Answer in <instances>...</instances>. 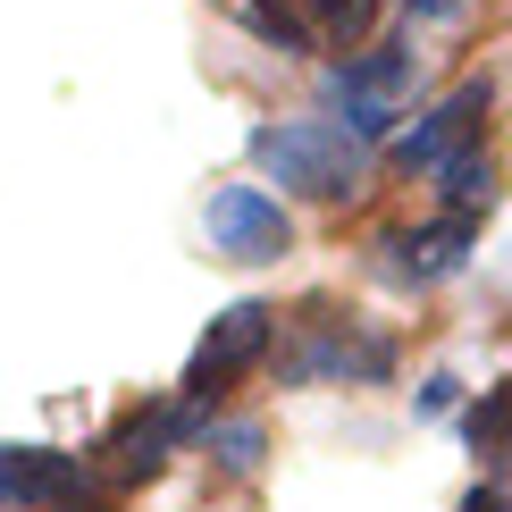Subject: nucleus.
<instances>
[{
	"label": "nucleus",
	"instance_id": "f257e3e1",
	"mask_svg": "<svg viewBox=\"0 0 512 512\" xmlns=\"http://www.w3.org/2000/svg\"><path fill=\"white\" fill-rule=\"evenodd\" d=\"M252 160L303 202H353L370 185V143L345 135L336 118H269L252 126Z\"/></svg>",
	"mask_w": 512,
	"mask_h": 512
},
{
	"label": "nucleus",
	"instance_id": "f03ea898",
	"mask_svg": "<svg viewBox=\"0 0 512 512\" xmlns=\"http://www.w3.org/2000/svg\"><path fill=\"white\" fill-rule=\"evenodd\" d=\"M412 84H420V59H412V42H378V51H353V59H336L328 68V101L345 118V135L361 143H378L387 126L403 118V101H412Z\"/></svg>",
	"mask_w": 512,
	"mask_h": 512
},
{
	"label": "nucleus",
	"instance_id": "7ed1b4c3",
	"mask_svg": "<svg viewBox=\"0 0 512 512\" xmlns=\"http://www.w3.org/2000/svg\"><path fill=\"white\" fill-rule=\"evenodd\" d=\"M395 370V345L370 328H353L345 311H303V345L277 361V378L286 387H353V378H387Z\"/></svg>",
	"mask_w": 512,
	"mask_h": 512
},
{
	"label": "nucleus",
	"instance_id": "20e7f679",
	"mask_svg": "<svg viewBox=\"0 0 512 512\" xmlns=\"http://www.w3.org/2000/svg\"><path fill=\"white\" fill-rule=\"evenodd\" d=\"M110 487L93 479L84 454L59 445H0V512H101Z\"/></svg>",
	"mask_w": 512,
	"mask_h": 512
},
{
	"label": "nucleus",
	"instance_id": "39448f33",
	"mask_svg": "<svg viewBox=\"0 0 512 512\" xmlns=\"http://www.w3.org/2000/svg\"><path fill=\"white\" fill-rule=\"evenodd\" d=\"M269 345H277V311H269V303H227V311L202 328L194 361H185V403H194V412H210V403L236 387V378H244Z\"/></svg>",
	"mask_w": 512,
	"mask_h": 512
},
{
	"label": "nucleus",
	"instance_id": "423d86ee",
	"mask_svg": "<svg viewBox=\"0 0 512 512\" xmlns=\"http://www.w3.org/2000/svg\"><path fill=\"white\" fill-rule=\"evenodd\" d=\"M210 429V412H194V403H143V412H126L118 420V437L101 445V487H135V479H152L177 445H194Z\"/></svg>",
	"mask_w": 512,
	"mask_h": 512
},
{
	"label": "nucleus",
	"instance_id": "0eeeda50",
	"mask_svg": "<svg viewBox=\"0 0 512 512\" xmlns=\"http://www.w3.org/2000/svg\"><path fill=\"white\" fill-rule=\"evenodd\" d=\"M202 236H210L219 261H277L294 244V219H286V202L269 185H219L202 202Z\"/></svg>",
	"mask_w": 512,
	"mask_h": 512
},
{
	"label": "nucleus",
	"instance_id": "6e6552de",
	"mask_svg": "<svg viewBox=\"0 0 512 512\" xmlns=\"http://www.w3.org/2000/svg\"><path fill=\"white\" fill-rule=\"evenodd\" d=\"M487 101H496V84L471 76L454 84V93L437 101L429 118L412 126V135H395V168H445L454 152H479V126H487Z\"/></svg>",
	"mask_w": 512,
	"mask_h": 512
},
{
	"label": "nucleus",
	"instance_id": "1a4fd4ad",
	"mask_svg": "<svg viewBox=\"0 0 512 512\" xmlns=\"http://www.w3.org/2000/svg\"><path fill=\"white\" fill-rule=\"evenodd\" d=\"M471 244H479L471 219H429V227H412V236H387V269L403 286H437V277H454L471 261Z\"/></svg>",
	"mask_w": 512,
	"mask_h": 512
},
{
	"label": "nucleus",
	"instance_id": "9d476101",
	"mask_svg": "<svg viewBox=\"0 0 512 512\" xmlns=\"http://www.w3.org/2000/svg\"><path fill=\"white\" fill-rule=\"evenodd\" d=\"M437 202H445V219H471V210H487V202H496V160H487V152H454V160H445L437 168Z\"/></svg>",
	"mask_w": 512,
	"mask_h": 512
},
{
	"label": "nucleus",
	"instance_id": "9b49d317",
	"mask_svg": "<svg viewBox=\"0 0 512 512\" xmlns=\"http://www.w3.org/2000/svg\"><path fill=\"white\" fill-rule=\"evenodd\" d=\"M294 17H303L311 42H361L378 17V0H294Z\"/></svg>",
	"mask_w": 512,
	"mask_h": 512
},
{
	"label": "nucleus",
	"instance_id": "f8f14e48",
	"mask_svg": "<svg viewBox=\"0 0 512 512\" xmlns=\"http://www.w3.org/2000/svg\"><path fill=\"white\" fill-rule=\"evenodd\" d=\"M462 437H471V454H487V462L512 445V378H496V387L462 412Z\"/></svg>",
	"mask_w": 512,
	"mask_h": 512
},
{
	"label": "nucleus",
	"instance_id": "ddd939ff",
	"mask_svg": "<svg viewBox=\"0 0 512 512\" xmlns=\"http://www.w3.org/2000/svg\"><path fill=\"white\" fill-rule=\"evenodd\" d=\"M219 9H236L244 26L261 34V42H277L286 59H303V51H311V34H303V17H294V0H219Z\"/></svg>",
	"mask_w": 512,
	"mask_h": 512
},
{
	"label": "nucleus",
	"instance_id": "4468645a",
	"mask_svg": "<svg viewBox=\"0 0 512 512\" xmlns=\"http://www.w3.org/2000/svg\"><path fill=\"white\" fill-rule=\"evenodd\" d=\"M202 445L227 462V471H252V462H261V429H244V420H236V429H219V420H210V429H202Z\"/></svg>",
	"mask_w": 512,
	"mask_h": 512
},
{
	"label": "nucleus",
	"instance_id": "2eb2a0df",
	"mask_svg": "<svg viewBox=\"0 0 512 512\" xmlns=\"http://www.w3.org/2000/svg\"><path fill=\"white\" fill-rule=\"evenodd\" d=\"M454 412V378H429V387H420V420H445Z\"/></svg>",
	"mask_w": 512,
	"mask_h": 512
},
{
	"label": "nucleus",
	"instance_id": "dca6fc26",
	"mask_svg": "<svg viewBox=\"0 0 512 512\" xmlns=\"http://www.w3.org/2000/svg\"><path fill=\"white\" fill-rule=\"evenodd\" d=\"M462 512H512V496H504V487H471V496H462Z\"/></svg>",
	"mask_w": 512,
	"mask_h": 512
},
{
	"label": "nucleus",
	"instance_id": "f3484780",
	"mask_svg": "<svg viewBox=\"0 0 512 512\" xmlns=\"http://www.w3.org/2000/svg\"><path fill=\"white\" fill-rule=\"evenodd\" d=\"M420 9H429V17H454V9H462V0H420Z\"/></svg>",
	"mask_w": 512,
	"mask_h": 512
}]
</instances>
